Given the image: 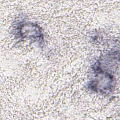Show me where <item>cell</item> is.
Here are the masks:
<instances>
[{"mask_svg": "<svg viewBox=\"0 0 120 120\" xmlns=\"http://www.w3.org/2000/svg\"><path fill=\"white\" fill-rule=\"evenodd\" d=\"M116 67L111 62L98 60L92 67L93 74L88 84L89 90L104 95L112 92L115 83L113 71Z\"/></svg>", "mask_w": 120, "mask_h": 120, "instance_id": "1", "label": "cell"}, {"mask_svg": "<svg viewBox=\"0 0 120 120\" xmlns=\"http://www.w3.org/2000/svg\"><path fill=\"white\" fill-rule=\"evenodd\" d=\"M14 30L15 38L19 40L30 39L37 42L39 45H43V34L41 27L37 23L22 20L15 23Z\"/></svg>", "mask_w": 120, "mask_h": 120, "instance_id": "2", "label": "cell"}]
</instances>
